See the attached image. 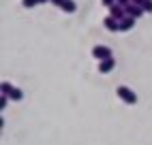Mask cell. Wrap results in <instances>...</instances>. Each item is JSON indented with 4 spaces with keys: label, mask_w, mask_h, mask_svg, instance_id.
<instances>
[{
    "label": "cell",
    "mask_w": 152,
    "mask_h": 145,
    "mask_svg": "<svg viewBox=\"0 0 152 145\" xmlns=\"http://www.w3.org/2000/svg\"><path fill=\"white\" fill-rule=\"evenodd\" d=\"M116 94H118V98L122 102H126V105H135V102H137V94L129 86H118L116 88Z\"/></svg>",
    "instance_id": "1"
},
{
    "label": "cell",
    "mask_w": 152,
    "mask_h": 145,
    "mask_svg": "<svg viewBox=\"0 0 152 145\" xmlns=\"http://www.w3.org/2000/svg\"><path fill=\"white\" fill-rule=\"evenodd\" d=\"M92 56L99 62H103L107 58H114V51H111V47H107V45H94L92 47Z\"/></svg>",
    "instance_id": "2"
},
{
    "label": "cell",
    "mask_w": 152,
    "mask_h": 145,
    "mask_svg": "<svg viewBox=\"0 0 152 145\" xmlns=\"http://www.w3.org/2000/svg\"><path fill=\"white\" fill-rule=\"evenodd\" d=\"M116 68V58H107L103 62H99V72H103V75H107V72H111Z\"/></svg>",
    "instance_id": "3"
},
{
    "label": "cell",
    "mask_w": 152,
    "mask_h": 145,
    "mask_svg": "<svg viewBox=\"0 0 152 145\" xmlns=\"http://www.w3.org/2000/svg\"><path fill=\"white\" fill-rule=\"evenodd\" d=\"M109 15H111V17H116L118 22H122V19L126 17V11H124V7H122V4H118V2H116L114 7H109Z\"/></svg>",
    "instance_id": "4"
},
{
    "label": "cell",
    "mask_w": 152,
    "mask_h": 145,
    "mask_svg": "<svg viewBox=\"0 0 152 145\" xmlns=\"http://www.w3.org/2000/svg\"><path fill=\"white\" fill-rule=\"evenodd\" d=\"M124 11H126V15H129V17H133V19H139L141 15H144V9L137 7V4H133V2L126 4V7H124Z\"/></svg>",
    "instance_id": "5"
},
{
    "label": "cell",
    "mask_w": 152,
    "mask_h": 145,
    "mask_svg": "<svg viewBox=\"0 0 152 145\" xmlns=\"http://www.w3.org/2000/svg\"><path fill=\"white\" fill-rule=\"evenodd\" d=\"M103 26L109 30V32H120V22H118L116 17H111V15H107L103 19Z\"/></svg>",
    "instance_id": "6"
},
{
    "label": "cell",
    "mask_w": 152,
    "mask_h": 145,
    "mask_svg": "<svg viewBox=\"0 0 152 145\" xmlns=\"http://www.w3.org/2000/svg\"><path fill=\"white\" fill-rule=\"evenodd\" d=\"M135 22H137V19H133V17H129V15H126L122 22H120V32H129V30H133Z\"/></svg>",
    "instance_id": "7"
},
{
    "label": "cell",
    "mask_w": 152,
    "mask_h": 145,
    "mask_svg": "<svg viewBox=\"0 0 152 145\" xmlns=\"http://www.w3.org/2000/svg\"><path fill=\"white\" fill-rule=\"evenodd\" d=\"M60 9H62L64 13H75V11H77V4L73 2V0H64V4L60 7Z\"/></svg>",
    "instance_id": "8"
},
{
    "label": "cell",
    "mask_w": 152,
    "mask_h": 145,
    "mask_svg": "<svg viewBox=\"0 0 152 145\" xmlns=\"http://www.w3.org/2000/svg\"><path fill=\"white\" fill-rule=\"evenodd\" d=\"M13 90H15V88L9 83V81H2V83H0V94H7V96H9Z\"/></svg>",
    "instance_id": "9"
},
{
    "label": "cell",
    "mask_w": 152,
    "mask_h": 145,
    "mask_svg": "<svg viewBox=\"0 0 152 145\" xmlns=\"http://www.w3.org/2000/svg\"><path fill=\"white\" fill-rule=\"evenodd\" d=\"M9 98H11V100H15V102H19V100L24 98V92L19 90V88H15V90L11 92V94H9Z\"/></svg>",
    "instance_id": "10"
},
{
    "label": "cell",
    "mask_w": 152,
    "mask_h": 145,
    "mask_svg": "<svg viewBox=\"0 0 152 145\" xmlns=\"http://www.w3.org/2000/svg\"><path fill=\"white\" fill-rule=\"evenodd\" d=\"M9 100H11V98H9L7 94H0V111H4V109H7V105H9Z\"/></svg>",
    "instance_id": "11"
},
{
    "label": "cell",
    "mask_w": 152,
    "mask_h": 145,
    "mask_svg": "<svg viewBox=\"0 0 152 145\" xmlns=\"http://www.w3.org/2000/svg\"><path fill=\"white\" fill-rule=\"evenodd\" d=\"M22 7H26V9H32V7H39V0H22Z\"/></svg>",
    "instance_id": "12"
},
{
    "label": "cell",
    "mask_w": 152,
    "mask_h": 145,
    "mask_svg": "<svg viewBox=\"0 0 152 145\" xmlns=\"http://www.w3.org/2000/svg\"><path fill=\"white\" fill-rule=\"evenodd\" d=\"M141 9H144V13H152V0H144Z\"/></svg>",
    "instance_id": "13"
},
{
    "label": "cell",
    "mask_w": 152,
    "mask_h": 145,
    "mask_svg": "<svg viewBox=\"0 0 152 145\" xmlns=\"http://www.w3.org/2000/svg\"><path fill=\"white\" fill-rule=\"evenodd\" d=\"M101 2H103V7H107V9H109V7H114L118 0H101Z\"/></svg>",
    "instance_id": "14"
},
{
    "label": "cell",
    "mask_w": 152,
    "mask_h": 145,
    "mask_svg": "<svg viewBox=\"0 0 152 145\" xmlns=\"http://www.w3.org/2000/svg\"><path fill=\"white\" fill-rule=\"evenodd\" d=\"M49 2L56 4V7H62V4H64V0H49Z\"/></svg>",
    "instance_id": "15"
},
{
    "label": "cell",
    "mask_w": 152,
    "mask_h": 145,
    "mask_svg": "<svg viewBox=\"0 0 152 145\" xmlns=\"http://www.w3.org/2000/svg\"><path fill=\"white\" fill-rule=\"evenodd\" d=\"M131 2H133V4H137V7H141V4H144V0H131Z\"/></svg>",
    "instance_id": "16"
}]
</instances>
